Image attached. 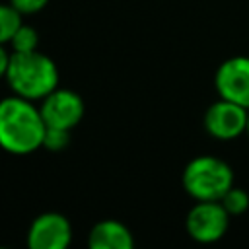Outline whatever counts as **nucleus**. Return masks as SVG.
Segmentation results:
<instances>
[{
  "instance_id": "obj_1",
  "label": "nucleus",
  "mask_w": 249,
  "mask_h": 249,
  "mask_svg": "<svg viewBox=\"0 0 249 249\" xmlns=\"http://www.w3.org/2000/svg\"><path fill=\"white\" fill-rule=\"evenodd\" d=\"M45 119L31 99L21 95L0 101V146L12 154H29L43 146Z\"/></svg>"
},
{
  "instance_id": "obj_2",
  "label": "nucleus",
  "mask_w": 249,
  "mask_h": 249,
  "mask_svg": "<svg viewBox=\"0 0 249 249\" xmlns=\"http://www.w3.org/2000/svg\"><path fill=\"white\" fill-rule=\"evenodd\" d=\"M6 80L16 95L25 99H43L53 89H56L58 70L56 64L37 49L14 53L8 62Z\"/></svg>"
},
{
  "instance_id": "obj_3",
  "label": "nucleus",
  "mask_w": 249,
  "mask_h": 249,
  "mask_svg": "<svg viewBox=\"0 0 249 249\" xmlns=\"http://www.w3.org/2000/svg\"><path fill=\"white\" fill-rule=\"evenodd\" d=\"M183 187L195 200H220L233 187V171L216 156H198L185 165Z\"/></svg>"
},
{
  "instance_id": "obj_4",
  "label": "nucleus",
  "mask_w": 249,
  "mask_h": 249,
  "mask_svg": "<svg viewBox=\"0 0 249 249\" xmlns=\"http://www.w3.org/2000/svg\"><path fill=\"white\" fill-rule=\"evenodd\" d=\"M230 218L220 200H196L187 214V233L198 243H214L226 235Z\"/></svg>"
},
{
  "instance_id": "obj_5",
  "label": "nucleus",
  "mask_w": 249,
  "mask_h": 249,
  "mask_svg": "<svg viewBox=\"0 0 249 249\" xmlns=\"http://www.w3.org/2000/svg\"><path fill=\"white\" fill-rule=\"evenodd\" d=\"M214 88L222 99L249 109V56H230L216 68Z\"/></svg>"
},
{
  "instance_id": "obj_6",
  "label": "nucleus",
  "mask_w": 249,
  "mask_h": 249,
  "mask_svg": "<svg viewBox=\"0 0 249 249\" xmlns=\"http://www.w3.org/2000/svg\"><path fill=\"white\" fill-rule=\"evenodd\" d=\"M204 128L216 140H233L247 128V107L220 97L206 109Z\"/></svg>"
},
{
  "instance_id": "obj_7",
  "label": "nucleus",
  "mask_w": 249,
  "mask_h": 249,
  "mask_svg": "<svg viewBox=\"0 0 249 249\" xmlns=\"http://www.w3.org/2000/svg\"><path fill=\"white\" fill-rule=\"evenodd\" d=\"M41 115L47 126L72 130L84 115V101L78 93L56 88L47 97H43Z\"/></svg>"
},
{
  "instance_id": "obj_8",
  "label": "nucleus",
  "mask_w": 249,
  "mask_h": 249,
  "mask_svg": "<svg viewBox=\"0 0 249 249\" xmlns=\"http://www.w3.org/2000/svg\"><path fill=\"white\" fill-rule=\"evenodd\" d=\"M70 222L58 212H45L37 216L27 231V245L31 249H64L70 245Z\"/></svg>"
},
{
  "instance_id": "obj_9",
  "label": "nucleus",
  "mask_w": 249,
  "mask_h": 249,
  "mask_svg": "<svg viewBox=\"0 0 249 249\" xmlns=\"http://www.w3.org/2000/svg\"><path fill=\"white\" fill-rule=\"evenodd\" d=\"M91 249H130L134 245L130 230L115 220H103L95 224L88 235Z\"/></svg>"
},
{
  "instance_id": "obj_10",
  "label": "nucleus",
  "mask_w": 249,
  "mask_h": 249,
  "mask_svg": "<svg viewBox=\"0 0 249 249\" xmlns=\"http://www.w3.org/2000/svg\"><path fill=\"white\" fill-rule=\"evenodd\" d=\"M220 202L224 204V208L228 210L230 216H241L249 208V195L245 189L233 185L226 191V195L220 198Z\"/></svg>"
},
{
  "instance_id": "obj_11",
  "label": "nucleus",
  "mask_w": 249,
  "mask_h": 249,
  "mask_svg": "<svg viewBox=\"0 0 249 249\" xmlns=\"http://www.w3.org/2000/svg\"><path fill=\"white\" fill-rule=\"evenodd\" d=\"M21 14L10 4V6H4L0 4V45L2 43H10L14 33L19 29L21 25Z\"/></svg>"
},
{
  "instance_id": "obj_12",
  "label": "nucleus",
  "mask_w": 249,
  "mask_h": 249,
  "mask_svg": "<svg viewBox=\"0 0 249 249\" xmlns=\"http://www.w3.org/2000/svg\"><path fill=\"white\" fill-rule=\"evenodd\" d=\"M12 47H14V53H27V51H35L37 45H39V35L33 27L29 25H19V29L14 33L12 37Z\"/></svg>"
},
{
  "instance_id": "obj_13",
  "label": "nucleus",
  "mask_w": 249,
  "mask_h": 249,
  "mask_svg": "<svg viewBox=\"0 0 249 249\" xmlns=\"http://www.w3.org/2000/svg\"><path fill=\"white\" fill-rule=\"evenodd\" d=\"M70 142V130L66 128H56V126H47L45 130V138H43V146L47 150L58 152L62 148H66Z\"/></svg>"
},
{
  "instance_id": "obj_14",
  "label": "nucleus",
  "mask_w": 249,
  "mask_h": 249,
  "mask_svg": "<svg viewBox=\"0 0 249 249\" xmlns=\"http://www.w3.org/2000/svg\"><path fill=\"white\" fill-rule=\"evenodd\" d=\"M49 0H10V4L19 12V14H35L47 6Z\"/></svg>"
},
{
  "instance_id": "obj_15",
  "label": "nucleus",
  "mask_w": 249,
  "mask_h": 249,
  "mask_svg": "<svg viewBox=\"0 0 249 249\" xmlns=\"http://www.w3.org/2000/svg\"><path fill=\"white\" fill-rule=\"evenodd\" d=\"M8 62H10V56H8V54H6V51L0 47V78H2V76H6Z\"/></svg>"
},
{
  "instance_id": "obj_16",
  "label": "nucleus",
  "mask_w": 249,
  "mask_h": 249,
  "mask_svg": "<svg viewBox=\"0 0 249 249\" xmlns=\"http://www.w3.org/2000/svg\"><path fill=\"white\" fill-rule=\"evenodd\" d=\"M245 134L249 136V109H247V128H245Z\"/></svg>"
}]
</instances>
